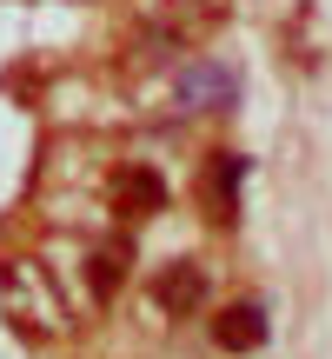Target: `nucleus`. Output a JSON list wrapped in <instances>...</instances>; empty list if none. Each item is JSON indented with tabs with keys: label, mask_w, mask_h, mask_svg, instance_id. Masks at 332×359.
<instances>
[{
	"label": "nucleus",
	"mask_w": 332,
	"mask_h": 359,
	"mask_svg": "<svg viewBox=\"0 0 332 359\" xmlns=\"http://www.w3.org/2000/svg\"><path fill=\"white\" fill-rule=\"evenodd\" d=\"M0 299H7V320L20 326L27 339H34V333H47V339H53V333L67 326V306L53 299V280L34 266V259H13V266H7V280H0Z\"/></svg>",
	"instance_id": "2"
},
{
	"label": "nucleus",
	"mask_w": 332,
	"mask_h": 359,
	"mask_svg": "<svg viewBox=\"0 0 332 359\" xmlns=\"http://www.w3.org/2000/svg\"><path fill=\"white\" fill-rule=\"evenodd\" d=\"M160 206H166V180L153 167H127L113 180V213L120 219H153Z\"/></svg>",
	"instance_id": "5"
},
{
	"label": "nucleus",
	"mask_w": 332,
	"mask_h": 359,
	"mask_svg": "<svg viewBox=\"0 0 332 359\" xmlns=\"http://www.w3.org/2000/svg\"><path fill=\"white\" fill-rule=\"evenodd\" d=\"M200 299H206V273L193 266V259L160 266V280H153V306L166 313V320H193V313H200Z\"/></svg>",
	"instance_id": "4"
},
{
	"label": "nucleus",
	"mask_w": 332,
	"mask_h": 359,
	"mask_svg": "<svg viewBox=\"0 0 332 359\" xmlns=\"http://www.w3.org/2000/svg\"><path fill=\"white\" fill-rule=\"evenodd\" d=\"M213 339L226 353H253V346H266V306H253V299H240V306H226L213 320Z\"/></svg>",
	"instance_id": "6"
},
{
	"label": "nucleus",
	"mask_w": 332,
	"mask_h": 359,
	"mask_svg": "<svg viewBox=\"0 0 332 359\" xmlns=\"http://www.w3.org/2000/svg\"><path fill=\"white\" fill-rule=\"evenodd\" d=\"M127 266H133V240H127V233L93 246V253H87V286H93V299H113L120 280H127Z\"/></svg>",
	"instance_id": "7"
},
{
	"label": "nucleus",
	"mask_w": 332,
	"mask_h": 359,
	"mask_svg": "<svg viewBox=\"0 0 332 359\" xmlns=\"http://www.w3.org/2000/svg\"><path fill=\"white\" fill-rule=\"evenodd\" d=\"M233 100H240V80L219 60H200V67L179 74V107H193V114H226Z\"/></svg>",
	"instance_id": "3"
},
{
	"label": "nucleus",
	"mask_w": 332,
	"mask_h": 359,
	"mask_svg": "<svg viewBox=\"0 0 332 359\" xmlns=\"http://www.w3.org/2000/svg\"><path fill=\"white\" fill-rule=\"evenodd\" d=\"M226 20V0H140V27H146V47L160 53H186L200 47L213 27Z\"/></svg>",
	"instance_id": "1"
},
{
	"label": "nucleus",
	"mask_w": 332,
	"mask_h": 359,
	"mask_svg": "<svg viewBox=\"0 0 332 359\" xmlns=\"http://www.w3.org/2000/svg\"><path fill=\"white\" fill-rule=\"evenodd\" d=\"M240 173H246L240 154H213V167H206V206H213L219 226L240 213Z\"/></svg>",
	"instance_id": "8"
}]
</instances>
